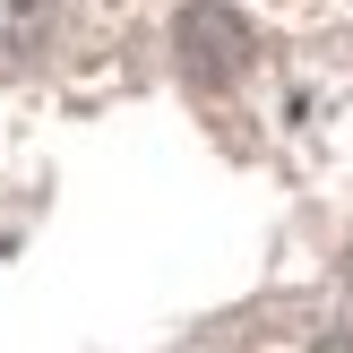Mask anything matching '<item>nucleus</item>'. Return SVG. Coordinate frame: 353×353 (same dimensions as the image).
Wrapping results in <instances>:
<instances>
[{"instance_id":"obj_1","label":"nucleus","mask_w":353,"mask_h":353,"mask_svg":"<svg viewBox=\"0 0 353 353\" xmlns=\"http://www.w3.org/2000/svg\"><path fill=\"white\" fill-rule=\"evenodd\" d=\"M172 52H181V78L216 95V86H233L241 69H250L259 43H250V17H241V9H224V0H190L181 26H172Z\"/></svg>"},{"instance_id":"obj_2","label":"nucleus","mask_w":353,"mask_h":353,"mask_svg":"<svg viewBox=\"0 0 353 353\" xmlns=\"http://www.w3.org/2000/svg\"><path fill=\"white\" fill-rule=\"evenodd\" d=\"M61 17H69V0H0V78L43 69L52 43H61Z\"/></svg>"},{"instance_id":"obj_3","label":"nucleus","mask_w":353,"mask_h":353,"mask_svg":"<svg viewBox=\"0 0 353 353\" xmlns=\"http://www.w3.org/2000/svg\"><path fill=\"white\" fill-rule=\"evenodd\" d=\"M319 353H353V336H327V345H319Z\"/></svg>"}]
</instances>
